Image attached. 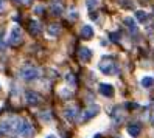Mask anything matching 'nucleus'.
<instances>
[{
    "label": "nucleus",
    "instance_id": "12",
    "mask_svg": "<svg viewBox=\"0 0 154 138\" xmlns=\"http://www.w3.org/2000/svg\"><path fill=\"white\" fill-rule=\"evenodd\" d=\"M81 36H83L84 39H90L94 36V28L90 25H84L83 28H81Z\"/></svg>",
    "mask_w": 154,
    "mask_h": 138
},
{
    "label": "nucleus",
    "instance_id": "20",
    "mask_svg": "<svg viewBox=\"0 0 154 138\" xmlns=\"http://www.w3.org/2000/svg\"><path fill=\"white\" fill-rule=\"evenodd\" d=\"M5 6H6V3H5V0H0V14H2V13L5 11Z\"/></svg>",
    "mask_w": 154,
    "mask_h": 138
},
{
    "label": "nucleus",
    "instance_id": "25",
    "mask_svg": "<svg viewBox=\"0 0 154 138\" xmlns=\"http://www.w3.org/2000/svg\"><path fill=\"white\" fill-rule=\"evenodd\" d=\"M16 3H19V5H23V3H28V0H14Z\"/></svg>",
    "mask_w": 154,
    "mask_h": 138
},
{
    "label": "nucleus",
    "instance_id": "24",
    "mask_svg": "<svg viewBox=\"0 0 154 138\" xmlns=\"http://www.w3.org/2000/svg\"><path fill=\"white\" fill-rule=\"evenodd\" d=\"M34 11H38V14H42L41 11H44V8H42V6H36V8H34Z\"/></svg>",
    "mask_w": 154,
    "mask_h": 138
},
{
    "label": "nucleus",
    "instance_id": "2",
    "mask_svg": "<svg viewBox=\"0 0 154 138\" xmlns=\"http://www.w3.org/2000/svg\"><path fill=\"white\" fill-rule=\"evenodd\" d=\"M20 76H22V79H25V81L38 79V78H39V70L36 68V67H33V65H25V67H22V70H20Z\"/></svg>",
    "mask_w": 154,
    "mask_h": 138
},
{
    "label": "nucleus",
    "instance_id": "26",
    "mask_svg": "<svg viewBox=\"0 0 154 138\" xmlns=\"http://www.w3.org/2000/svg\"><path fill=\"white\" fill-rule=\"evenodd\" d=\"M47 138H55V136H53V135H48V136H47Z\"/></svg>",
    "mask_w": 154,
    "mask_h": 138
},
{
    "label": "nucleus",
    "instance_id": "13",
    "mask_svg": "<svg viewBox=\"0 0 154 138\" xmlns=\"http://www.w3.org/2000/svg\"><path fill=\"white\" fill-rule=\"evenodd\" d=\"M128 134H129L131 136H139V134H140V126H139V124H129V126H128Z\"/></svg>",
    "mask_w": 154,
    "mask_h": 138
},
{
    "label": "nucleus",
    "instance_id": "6",
    "mask_svg": "<svg viewBox=\"0 0 154 138\" xmlns=\"http://www.w3.org/2000/svg\"><path fill=\"white\" fill-rule=\"evenodd\" d=\"M25 98H26V103L30 106H36V104H39V101H41V96L36 93V92H26Z\"/></svg>",
    "mask_w": 154,
    "mask_h": 138
},
{
    "label": "nucleus",
    "instance_id": "8",
    "mask_svg": "<svg viewBox=\"0 0 154 138\" xmlns=\"http://www.w3.org/2000/svg\"><path fill=\"white\" fill-rule=\"evenodd\" d=\"M78 58H79V61L81 62H89L90 61V58H92V51H90L89 48H79V51H78Z\"/></svg>",
    "mask_w": 154,
    "mask_h": 138
},
{
    "label": "nucleus",
    "instance_id": "5",
    "mask_svg": "<svg viewBox=\"0 0 154 138\" xmlns=\"http://www.w3.org/2000/svg\"><path fill=\"white\" fill-rule=\"evenodd\" d=\"M100 70H101L104 75H114L117 68H115V64L111 59H103L100 62Z\"/></svg>",
    "mask_w": 154,
    "mask_h": 138
},
{
    "label": "nucleus",
    "instance_id": "18",
    "mask_svg": "<svg viewBox=\"0 0 154 138\" xmlns=\"http://www.w3.org/2000/svg\"><path fill=\"white\" fill-rule=\"evenodd\" d=\"M51 10H53V14H56V16L62 14V8H61V6H53Z\"/></svg>",
    "mask_w": 154,
    "mask_h": 138
},
{
    "label": "nucleus",
    "instance_id": "19",
    "mask_svg": "<svg viewBox=\"0 0 154 138\" xmlns=\"http://www.w3.org/2000/svg\"><path fill=\"white\" fill-rule=\"evenodd\" d=\"M87 6L89 8H95L97 6V0H87Z\"/></svg>",
    "mask_w": 154,
    "mask_h": 138
},
{
    "label": "nucleus",
    "instance_id": "4",
    "mask_svg": "<svg viewBox=\"0 0 154 138\" xmlns=\"http://www.w3.org/2000/svg\"><path fill=\"white\" fill-rule=\"evenodd\" d=\"M17 134L25 136V138H31L33 134H34V129L33 126L28 123V121H25V119H20V124H19V129H17Z\"/></svg>",
    "mask_w": 154,
    "mask_h": 138
},
{
    "label": "nucleus",
    "instance_id": "7",
    "mask_svg": "<svg viewBox=\"0 0 154 138\" xmlns=\"http://www.w3.org/2000/svg\"><path fill=\"white\" fill-rule=\"evenodd\" d=\"M98 110H100V107L97 104H94V106H90L89 109H86V112L83 113V121H87V119H90L92 116H95L98 113Z\"/></svg>",
    "mask_w": 154,
    "mask_h": 138
},
{
    "label": "nucleus",
    "instance_id": "10",
    "mask_svg": "<svg viewBox=\"0 0 154 138\" xmlns=\"http://www.w3.org/2000/svg\"><path fill=\"white\" fill-rule=\"evenodd\" d=\"M78 116V109L76 107H67L66 109V118L69 121H75Z\"/></svg>",
    "mask_w": 154,
    "mask_h": 138
},
{
    "label": "nucleus",
    "instance_id": "9",
    "mask_svg": "<svg viewBox=\"0 0 154 138\" xmlns=\"http://www.w3.org/2000/svg\"><path fill=\"white\" fill-rule=\"evenodd\" d=\"M28 30H30V34H33V36H39L41 31H42L39 22H36V20H30V23H28Z\"/></svg>",
    "mask_w": 154,
    "mask_h": 138
},
{
    "label": "nucleus",
    "instance_id": "14",
    "mask_svg": "<svg viewBox=\"0 0 154 138\" xmlns=\"http://www.w3.org/2000/svg\"><path fill=\"white\" fill-rule=\"evenodd\" d=\"M59 33H61V26H59L58 23H53V25L48 26V34L53 36V38H55V36H58Z\"/></svg>",
    "mask_w": 154,
    "mask_h": 138
},
{
    "label": "nucleus",
    "instance_id": "1",
    "mask_svg": "<svg viewBox=\"0 0 154 138\" xmlns=\"http://www.w3.org/2000/svg\"><path fill=\"white\" fill-rule=\"evenodd\" d=\"M20 124V118H16V116H8L5 118L2 123H0V130L5 132V134H17V129H19Z\"/></svg>",
    "mask_w": 154,
    "mask_h": 138
},
{
    "label": "nucleus",
    "instance_id": "23",
    "mask_svg": "<svg viewBox=\"0 0 154 138\" xmlns=\"http://www.w3.org/2000/svg\"><path fill=\"white\" fill-rule=\"evenodd\" d=\"M111 39H112L114 42H115V40H119V34H115V33H112V34H111Z\"/></svg>",
    "mask_w": 154,
    "mask_h": 138
},
{
    "label": "nucleus",
    "instance_id": "22",
    "mask_svg": "<svg viewBox=\"0 0 154 138\" xmlns=\"http://www.w3.org/2000/svg\"><path fill=\"white\" fill-rule=\"evenodd\" d=\"M0 51H5V44L2 40V33H0Z\"/></svg>",
    "mask_w": 154,
    "mask_h": 138
},
{
    "label": "nucleus",
    "instance_id": "11",
    "mask_svg": "<svg viewBox=\"0 0 154 138\" xmlns=\"http://www.w3.org/2000/svg\"><path fill=\"white\" fill-rule=\"evenodd\" d=\"M100 93L104 95V96H112L114 95V88L109 84H101L100 86Z\"/></svg>",
    "mask_w": 154,
    "mask_h": 138
},
{
    "label": "nucleus",
    "instance_id": "16",
    "mask_svg": "<svg viewBox=\"0 0 154 138\" xmlns=\"http://www.w3.org/2000/svg\"><path fill=\"white\" fill-rule=\"evenodd\" d=\"M152 84H154V79L152 78H143L142 79V86L143 87H151Z\"/></svg>",
    "mask_w": 154,
    "mask_h": 138
},
{
    "label": "nucleus",
    "instance_id": "3",
    "mask_svg": "<svg viewBox=\"0 0 154 138\" xmlns=\"http://www.w3.org/2000/svg\"><path fill=\"white\" fill-rule=\"evenodd\" d=\"M20 42H22V30H20V26H13L11 33H10V38H8V44L13 45V47H17V45H20Z\"/></svg>",
    "mask_w": 154,
    "mask_h": 138
},
{
    "label": "nucleus",
    "instance_id": "15",
    "mask_svg": "<svg viewBox=\"0 0 154 138\" xmlns=\"http://www.w3.org/2000/svg\"><path fill=\"white\" fill-rule=\"evenodd\" d=\"M135 17H137V20H139V22H146V20H148V14L145 13V11H137Z\"/></svg>",
    "mask_w": 154,
    "mask_h": 138
},
{
    "label": "nucleus",
    "instance_id": "21",
    "mask_svg": "<svg viewBox=\"0 0 154 138\" xmlns=\"http://www.w3.org/2000/svg\"><path fill=\"white\" fill-rule=\"evenodd\" d=\"M41 118H42V119H45V121H47V119H50L51 116H50V113H48V112H45V113H41Z\"/></svg>",
    "mask_w": 154,
    "mask_h": 138
},
{
    "label": "nucleus",
    "instance_id": "17",
    "mask_svg": "<svg viewBox=\"0 0 154 138\" xmlns=\"http://www.w3.org/2000/svg\"><path fill=\"white\" fill-rule=\"evenodd\" d=\"M125 23H126V26H128V28H131L132 31H135V25H134V20H132V19L126 17V19H125Z\"/></svg>",
    "mask_w": 154,
    "mask_h": 138
}]
</instances>
